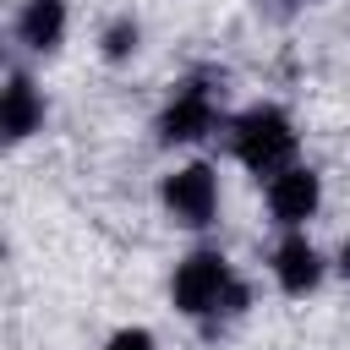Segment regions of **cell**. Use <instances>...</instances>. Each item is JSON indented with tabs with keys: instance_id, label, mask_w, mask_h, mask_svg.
<instances>
[{
	"instance_id": "cell-2",
	"label": "cell",
	"mask_w": 350,
	"mask_h": 350,
	"mask_svg": "<svg viewBox=\"0 0 350 350\" xmlns=\"http://www.w3.org/2000/svg\"><path fill=\"white\" fill-rule=\"evenodd\" d=\"M230 290H235V279H230V262H224L219 252H191V257L175 268V306H180L186 317H202V312L224 306Z\"/></svg>"
},
{
	"instance_id": "cell-4",
	"label": "cell",
	"mask_w": 350,
	"mask_h": 350,
	"mask_svg": "<svg viewBox=\"0 0 350 350\" xmlns=\"http://www.w3.org/2000/svg\"><path fill=\"white\" fill-rule=\"evenodd\" d=\"M268 208H273L279 224H301V219H312V208H317V175L301 170V164H290L284 175L268 180Z\"/></svg>"
},
{
	"instance_id": "cell-3",
	"label": "cell",
	"mask_w": 350,
	"mask_h": 350,
	"mask_svg": "<svg viewBox=\"0 0 350 350\" xmlns=\"http://www.w3.org/2000/svg\"><path fill=\"white\" fill-rule=\"evenodd\" d=\"M213 202H219V186H213V170L208 164H186L164 180V208L175 213V224H208L213 219Z\"/></svg>"
},
{
	"instance_id": "cell-9",
	"label": "cell",
	"mask_w": 350,
	"mask_h": 350,
	"mask_svg": "<svg viewBox=\"0 0 350 350\" xmlns=\"http://www.w3.org/2000/svg\"><path fill=\"white\" fill-rule=\"evenodd\" d=\"M131 49H137V27H131V22H115V27L104 33V55H109V60H126Z\"/></svg>"
},
{
	"instance_id": "cell-1",
	"label": "cell",
	"mask_w": 350,
	"mask_h": 350,
	"mask_svg": "<svg viewBox=\"0 0 350 350\" xmlns=\"http://www.w3.org/2000/svg\"><path fill=\"white\" fill-rule=\"evenodd\" d=\"M235 153H241V164L257 170V175H284L290 159H295V131H290V120H284L279 109L262 104V109L241 115V126H235Z\"/></svg>"
},
{
	"instance_id": "cell-5",
	"label": "cell",
	"mask_w": 350,
	"mask_h": 350,
	"mask_svg": "<svg viewBox=\"0 0 350 350\" xmlns=\"http://www.w3.org/2000/svg\"><path fill=\"white\" fill-rule=\"evenodd\" d=\"M202 131H213V98H208V88H186V93L159 115V137H164V142H191V137H202Z\"/></svg>"
},
{
	"instance_id": "cell-11",
	"label": "cell",
	"mask_w": 350,
	"mask_h": 350,
	"mask_svg": "<svg viewBox=\"0 0 350 350\" xmlns=\"http://www.w3.org/2000/svg\"><path fill=\"white\" fill-rule=\"evenodd\" d=\"M339 268H345V279H350V241H345V252H339Z\"/></svg>"
},
{
	"instance_id": "cell-7",
	"label": "cell",
	"mask_w": 350,
	"mask_h": 350,
	"mask_svg": "<svg viewBox=\"0 0 350 350\" xmlns=\"http://www.w3.org/2000/svg\"><path fill=\"white\" fill-rule=\"evenodd\" d=\"M38 120H44V104H38L33 82H27L22 71H11V82H5V109H0L5 137H11V142H22L27 131H38Z\"/></svg>"
},
{
	"instance_id": "cell-8",
	"label": "cell",
	"mask_w": 350,
	"mask_h": 350,
	"mask_svg": "<svg viewBox=\"0 0 350 350\" xmlns=\"http://www.w3.org/2000/svg\"><path fill=\"white\" fill-rule=\"evenodd\" d=\"M16 33H22V44H33V49H55L60 33H66V0H27Z\"/></svg>"
},
{
	"instance_id": "cell-10",
	"label": "cell",
	"mask_w": 350,
	"mask_h": 350,
	"mask_svg": "<svg viewBox=\"0 0 350 350\" xmlns=\"http://www.w3.org/2000/svg\"><path fill=\"white\" fill-rule=\"evenodd\" d=\"M109 350H153V334H148V328H120V334L109 339Z\"/></svg>"
},
{
	"instance_id": "cell-6",
	"label": "cell",
	"mask_w": 350,
	"mask_h": 350,
	"mask_svg": "<svg viewBox=\"0 0 350 350\" xmlns=\"http://www.w3.org/2000/svg\"><path fill=\"white\" fill-rule=\"evenodd\" d=\"M273 273H279V284H284L290 295H306V290L317 284L323 262H317V252H312V241H306V235H290V241L273 252Z\"/></svg>"
}]
</instances>
